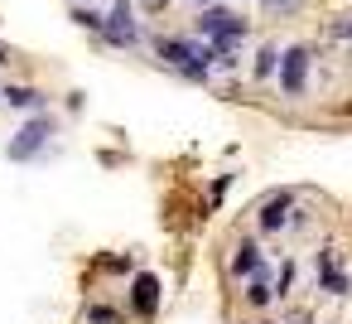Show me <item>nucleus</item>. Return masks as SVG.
I'll return each instance as SVG.
<instances>
[{
    "label": "nucleus",
    "mask_w": 352,
    "mask_h": 324,
    "mask_svg": "<svg viewBox=\"0 0 352 324\" xmlns=\"http://www.w3.org/2000/svg\"><path fill=\"white\" fill-rule=\"evenodd\" d=\"M49 136H54V121H49V117H34V121L6 145V155H10V160H34V155L49 145Z\"/></svg>",
    "instance_id": "nucleus-1"
},
{
    "label": "nucleus",
    "mask_w": 352,
    "mask_h": 324,
    "mask_svg": "<svg viewBox=\"0 0 352 324\" xmlns=\"http://www.w3.org/2000/svg\"><path fill=\"white\" fill-rule=\"evenodd\" d=\"M304 73H309V49H285V59H280V88L289 97L304 92Z\"/></svg>",
    "instance_id": "nucleus-2"
},
{
    "label": "nucleus",
    "mask_w": 352,
    "mask_h": 324,
    "mask_svg": "<svg viewBox=\"0 0 352 324\" xmlns=\"http://www.w3.org/2000/svg\"><path fill=\"white\" fill-rule=\"evenodd\" d=\"M102 34H107L111 44H121V49L135 44V25H131V6H126V0H116V10L102 15Z\"/></svg>",
    "instance_id": "nucleus-3"
},
{
    "label": "nucleus",
    "mask_w": 352,
    "mask_h": 324,
    "mask_svg": "<svg viewBox=\"0 0 352 324\" xmlns=\"http://www.w3.org/2000/svg\"><path fill=\"white\" fill-rule=\"evenodd\" d=\"M131 300H135L140 314H155V310H160V281H155L150 271H140L135 285H131Z\"/></svg>",
    "instance_id": "nucleus-4"
},
{
    "label": "nucleus",
    "mask_w": 352,
    "mask_h": 324,
    "mask_svg": "<svg viewBox=\"0 0 352 324\" xmlns=\"http://www.w3.org/2000/svg\"><path fill=\"white\" fill-rule=\"evenodd\" d=\"M0 97H6L10 107H25V112H39V107H44V92H39V88H6Z\"/></svg>",
    "instance_id": "nucleus-5"
},
{
    "label": "nucleus",
    "mask_w": 352,
    "mask_h": 324,
    "mask_svg": "<svg viewBox=\"0 0 352 324\" xmlns=\"http://www.w3.org/2000/svg\"><path fill=\"white\" fill-rule=\"evenodd\" d=\"M232 20H236V15H227V10H203V15H198V34L212 39V34H217L222 25H232Z\"/></svg>",
    "instance_id": "nucleus-6"
},
{
    "label": "nucleus",
    "mask_w": 352,
    "mask_h": 324,
    "mask_svg": "<svg viewBox=\"0 0 352 324\" xmlns=\"http://www.w3.org/2000/svg\"><path fill=\"white\" fill-rule=\"evenodd\" d=\"M232 266H236V276H256V271H261L256 247H251V242H241V252H236V261H232Z\"/></svg>",
    "instance_id": "nucleus-7"
},
{
    "label": "nucleus",
    "mask_w": 352,
    "mask_h": 324,
    "mask_svg": "<svg viewBox=\"0 0 352 324\" xmlns=\"http://www.w3.org/2000/svg\"><path fill=\"white\" fill-rule=\"evenodd\" d=\"M87 319H92V324H121V314H116V310H107V305H92V310H87Z\"/></svg>",
    "instance_id": "nucleus-8"
},
{
    "label": "nucleus",
    "mask_w": 352,
    "mask_h": 324,
    "mask_svg": "<svg viewBox=\"0 0 352 324\" xmlns=\"http://www.w3.org/2000/svg\"><path fill=\"white\" fill-rule=\"evenodd\" d=\"M275 59H280V54H275V49H265V54L256 59V78H270V73H275Z\"/></svg>",
    "instance_id": "nucleus-9"
},
{
    "label": "nucleus",
    "mask_w": 352,
    "mask_h": 324,
    "mask_svg": "<svg viewBox=\"0 0 352 324\" xmlns=\"http://www.w3.org/2000/svg\"><path fill=\"white\" fill-rule=\"evenodd\" d=\"M246 300H251V305H265V300H270V285L256 276V281H251V290H246Z\"/></svg>",
    "instance_id": "nucleus-10"
},
{
    "label": "nucleus",
    "mask_w": 352,
    "mask_h": 324,
    "mask_svg": "<svg viewBox=\"0 0 352 324\" xmlns=\"http://www.w3.org/2000/svg\"><path fill=\"white\" fill-rule=\"evenodd\" d=\"M73 20H78L82 30H102V15H97V10H73Z\"/></svg>",
    "instance_id": "nucleus-11"
},
{
    "label": "nucleus",
    "mask_w": 352,
    "mask_h": 324,
    "mask_svg": "<svg viewBox=\"0 0 352 324\" xmlns=\"http://www.w3.org/2000/svg\"><path fill=\"white\" fill-rule=\"evenodd\" d=\"M333 34H342V39H347V34H352V15H342V25H333Z\"/></svg>",
    "instance_id": "nucleus-12"
},
{
    "label": "nucleus",
    "mask_w": 352,
    "mask_h": 324,
    "mask_svg": "<svg viewBox=\"0 0 352 324\" xmlns=\"http://www.w3.org/2000/svg\"><path fill=\"white\" fill-rule=\"evenodd\" d=\"M169 6V0H145V10H164Z\"/></svg>",
    "instance_id": "nucleus-13"
},
{
    "label": "nucleus",
    "mask_w": 352,
    "mask_h": 324,
    "mask_svg": "<svg viewBox=\"0 0 352 324\" xmlns=\"http://www.w3.org/2000/svg\"><path fill=\"white\" fill-rule=\"evenodd\" d=\"M270 6H285V10H289V6H294V0H270Z\"/></svg>",
    "instance_id": "nucleus-14"
}]
</instances>
